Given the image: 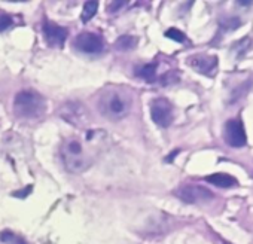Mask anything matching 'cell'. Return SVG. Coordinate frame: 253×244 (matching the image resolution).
<instances>
[{"mask_svg":"<svg viewBox=\"0 0 253 244\" xmlns=\"http://www.w3.org/2000/svg\"><path fill=\"white\" fill-rule=\"evenodd\" d=\"M237 3L240 6H250V5H253V0H238Z\"/></svg>","mask_w":253,"mask_h":244,"instance_id":"603a6c76","label":"cell"},{"mask_svg":"<svg viewBox=\"0 0 253 244\" xmlns=\"http://www.w3.org/2000/svg\"><path fill=\"white\" fill-rule=\"evenodd\" d=\"M252 83H253V78H252L250 81H243L241 83L235 85V86H234V89L231 91L229 103H235V101H238L241 97H244V95L247 94V91L250 89Z\"/></svg>","mask_w":253,"mask_h":244,"instance_id":"4fadbf2b","label":"cell"},{"mask_svg":"<svg viewBox=\"0 0 253 244\" xmlns=\"http://www.w3.org/2000/svg\"><path fill=\"white\" fill-rule=\"evenodd\" d=\"M136 45H137V39L134 36H121L115 42V48L118 51H130L136 48Z\"/></svg>","mask_w":253,"mask_h":244,"instance_id":"5bb4252c","label":"cell"},{"mask_svg":"<svg viewBox=\"0 0 253 244\" xmlns=\"http://www.w3.org/2000/svg\"><path fill=\"white\" fill-rule=\"evenodd\" d=\"M73 45L76 49L86 52V54H98L104 48V42H103L101 36L91 33V32H84V33L78 35Z\"/></svg>","mask_w":253,"mask_h":244,"instance_id":"8992f818","label":"cell"},{"mask_svg":"<svg viewBox=\"0 0 253 244\" xmlns=\"http://www.w3.org/2000/svg\"><path fill=\"white\" fill-rule=\"evenodd\" d=\"M241 26V21L238 18H228L225 21L220 23V27L225 29V30H235Z\"/></svg>","mask_w":253,"mask_h":244,"instance_id":"d6986e66","label":"cell"},{"mask_svg":"<svg viewBox=\"0 0 253 244\" xmlns=\"http://www.w3.org/2000/svg\"><path fill=\"white\" fill-rule=\"evenodd\" d=\"M97 9H98V3L97 2H86L84 5V9H82V21L84 23H88L89 20L94 18V15L97 14Z\"/></svg>","mask_w":253,"mask_h":244,"instance_id":"2e32d148","label":"cell"},{"mask_svg":"<svg viewBox=\"0 0 253 244\" xmlns=\"http://www.w3.org/2000/svg\"><path fill=\"white\" fill-rule=\"evenodd\" d=\"M125 3H126V2H115V3L109 5V11H110V12H116V11H119L122 6H125Z\"/></svg>","mask_w":253,"mask_h":244,"instance_id":"44dd1931","label":"cell"},{"mask_svg":"<svg viewBox=\"0 0 253 244\" xmlns=\"http://www.w3.org/2000/svg\"><path fill=\"white\" fill-rule=\"evenodd\" d=\"M189 64L198 73L206 76H214L217 69V57L209 54H197L189 58Z\"/></svg>","mask_w":253,"mask_h":244,"instance_id":"9c48e42d","label":"cell"},{"mask_svg":"<svg viewBox=\"0 0 253 244\" xmlns=\"http://www.w3.org/2000/svg\"><path fill=\"white\" fill-rule=\"evenodd\" d=\"M61 160L66 170L70 173H81L92 163V157L85 152L84 143L76 137L64 140L61 145Z\"/></svg>","mask_w":253,"mask_h":244,"instance_id":"7a4b0ae2","label":"cell"},{"mask_svg":"<svg viewBox=\"0 0 253 244\" xmlns=\"http://www.w3.org/2000/svg\"><path fill=\"white\" fill-rule=\"evenodd\" d=\"M177 197L186 204H197V203L211 200L213 194L209 189H206V188H203L200 185H183L177 191Z\"/></svg>","mask_w":253,"mask_h":244,"instance_id":"52a82bcc","label":"cell"},{"mask_svg":"<svg viewBox=\"0 0 253 244\" xmlns=\"http://www.w3.org/2000/svg\"><path fill=\"white\" fill-rule=\"evenodd\" d=\"M225 140L232 148H243L247 145V136L243 122L237 119H229L225 124Z\"/></svg>","mask_w":253,"mask_h":244,"instance_id":"5b68a950","label":"cell"},{"mask_svg":"<svg viewBox=\"0 0 253 244\" xmlns=\"http://www.w3.org/2000/svg\"><path fill=\"white\" fill-rule=\"evenodd\" d=\"M60 115L70 124L76 125V127H82L86 122V110L85 107L78 103V101H69L66 104H63Z\"/></svg>","mask_w":253,"mask_h":244,"instance_id":"ba28073f","label":"cell"},{"mask_svg":"<svg viewBox=\"0 0 253 244\" xmlns=\"http://www.w3.org/2000/svg\"><path fill=\"white\" fill-rule=\"evenodd\" d=\"M30 191H32V186H27L26 189L18 191V192H15L14 195H15V197H18V198H24V197H27V195L30 194Z\"/></svg>","mask_w":253,"mask_h":244,"instance_id":"7402d4cb","label":"cell"},{"mask_svg":"<svg viewBox=\"0 0 253 244\" xmlns=\"http://www.w3.org/2000/svg\"><path fill=\"white\" fill-rule=\"evenodd\" d=\"M151 116L157 125L167 128L173 122V106L166 98H157L151 103Z\"/></svg>","mask_w":253,"mask_h":244,"instance_id":"277c9868","label":"cell"},{"mask_svg":"<svg viewBox=\"0 0 253 244\" xmlns=\"http://www.w3.org/2000/svg\"><path fill=\"white\" fill-rule=\"evenodd\" d=\"M14 110L21 118L35 119L45 112V100L36 91L23 89L14 98Z\"/></svg>","mask_w":253,"mask_h":244,"instance_id":"3957f363","label":"cell"},{"mask_svg":"<svg viewBox=\"0 0 253 244\" xmlns=\"http://www.w3.org/2000/svg\"><path fill=\"white\" fill-rule=\"evenodd\" d=\"M223 244H232V243H229V241H223Z\"/></svg>","mask_w":253,"mask_h":244,"instance_id":"cb8c5ba5","label":"cell"},{"mask_svg":"<svg viewBox=\"0 0 253 244\" xmlns=\"http://www.w3.org/2000/svg\"><path fill=\"white\" fill-rule=\"evenodd\" d=\"M12 18H11V15H8V14H5V12H0V32H5V30H8L11 26H12Z\"/></svg>","mask_w":253,"mask_h":244,"instance_id":"ffe728a7","label":"cell"},{"mask_svg":"<svg viewBox=\"0 0 253 244\" xmlns=\"http://www.w3.org/2000/svg\"><path fill=\"white\" fill-rule=\"evenodd\" d=\"M166 36H167L169 39L174 41V42H179V43H182V42H185V41H186L185 33H182V32H180V30H177V29H169V30L166 32Z\"/></svg>","mask_w":253,"mask_h":244,"instance_id":"ac0fdd59","label":"cell"},{"mask_svg":"<svg viewBox=\"0 0 253 244\" xmlns=\"http://www.w3.org/2000/svg\"><path fill=\"white\" fill-rule=\"evenodd\" d=\"M0 241H3L6 244H26L24 240H21L20 237L14 235L12 232H3V234H0Z\"/></svg>","mask_w":253,"mask_h":244,"instance_id":"e0dca14e","label":"cell"},{"mask_svg":"<svg viewBox=\"0 0 253 244\" xmlns=\"http://www.w3.org/2000/svg\"><path fill=\"white\" fill-rule=\"evenodd\" d=\"M250 45H252L250 38H243V39L237 41L231 48H232V52L235 54V57H237V58H243V57L247 54V51H249Z\"/></svg>","mask_w":253,"mask_h":244,"instance_id":"9a60e30c","label":"cell"},{"mask_svg":"<svg viewBox=\"0 0 253 244\" xmlns=\"http://www.w3.org/2000/svg\"><path fill=\"white\" fill-rule=\"evenodd\" d=\"M133 106L131 95L121 88H107L98 98L100 113L110 121H121L130 113Z\"/></svg>","mask_w":253,"mask_h":244,"instance_id":"6da1fadb","label":"cell"},{"mask_svg":"<svg viewBox=\"0 0 253 244\" xmlns=\"http://www.w3.org/2000/svg\"><path fill=\"white\" fill-rule=\"evenodd\" d=\"M136 75L139 78H142L143 81H146V82H154L157 79V64L151 63V64L139 66L136 69Z\"/></svg>","mask_w":253,"mask_h":244,"instance_id":"7c38bea8","label":"cell"},{"mask_svg":"<svg viewBox=\"0 0 253 244\" xmlns=\"http://www.w3.org/2000/svg\"><path fill=\"white\" fill-rule=\"evenodd\" d=\"M206 180L217 188H232V186H237L238 182L234 176H229L226 173H214V174H210L206 177Z\"/></svg>","mask_w":253,"mask_h":244,"instance_id":"8fae6325","label":"cell"},{"mask_svg":"<svg viewBox=\"0 0 253 244\" xmlns=\"http://www.w3.org/2000/svg\"><path fill=\"white\" fill-rule=\"evenodd\" d=\"M67 30L64 27H60L54 23L45 21L43 23V36L46 39V43L49 46H55V48H61L67 39Z\"/></svg>","mask_w":253,"mask_h":244,"instance_id":"30bf717a","label":"cell"}]
</instances>
